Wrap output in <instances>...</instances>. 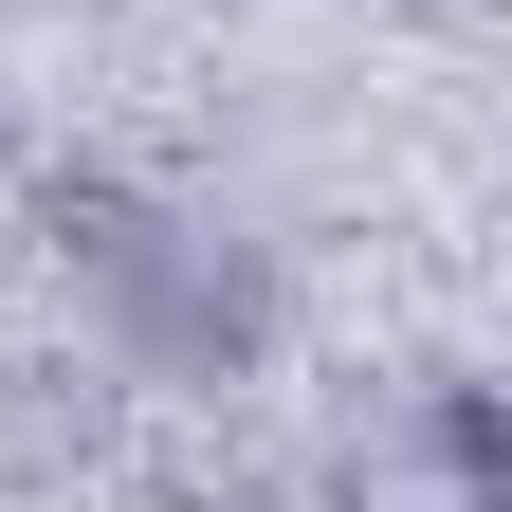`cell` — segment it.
<instances>
[{"label":"cell","instance_id":"6da1fadb","mask_svg":"<svg viewBox=\"0 0 512 512\" xmlns=\"http://www.w3.org/2000/svg\"><path fill=\"white\" fill-rule=\"evenodd\" d=\"M55 238H74V275L110 293V330L147 348V366H238L256 348V275H238L202 220L128 202V183H55Z\"/></svg>","mask_w":512,"mask_h":512}]
</instances>
